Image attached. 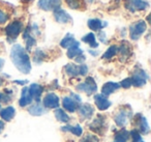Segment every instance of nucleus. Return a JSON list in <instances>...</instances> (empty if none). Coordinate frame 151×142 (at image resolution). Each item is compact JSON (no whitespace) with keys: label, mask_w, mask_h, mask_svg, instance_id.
<instances>
[{"label":"nucleus","mask_w":151,"mask_h":142,"mask_svg":"<svg viewBox=\"0 0 151 142\" xmlns=\"http://www.w3.org/2000/svg\"><path fill=\"white\" fill-rule=\"evenodd\" d=\"M3 129H4V122L2 120H0V133L3 131Z\"/></svg>","instance_id":"obj_42"},{"label":"nucleus","mask_w":151,"mask_h":142,"mask_svg":"<svg viewBox=\"0 0 151 142\" xmlns=\"http://www.w3.org/2000/svg\"><path fill=\"white\" fill-rule=\"evenodd\" d=\"M64 71L70 77H76L80 75V65H76L73 63H68L64 67Z\"/></svg>","instance_id":"obj_22"},{"label":"nucleus","mask_w":151,"mask_h":142,"mask_svg":"<svg viewBox=\"0 0 151 142\" xmlns=\"http://www.w3.org/2000/svg\"><path fill=\"white\" fill-rule=\"evenodd\" d=\"M62 105H63V108L68 111V112H75V111L77 110V108H78L77 102H76L75 100H73L71 98H69V96L63 98Z\"/></svg>","instance_id":"obj_19"},{"label":"nucleus","mask_w":151,"mask_h":142,"mask_svg":"<svg viewBox=\"0 0 151 142\" xmlns=\"http://www.w3.org/2000/svg\"><path fill=\"white\" fill-rule=\"evenodd\" d=\"M60 46L62 47V48L69 49V48H71V47H80V43L75 40L73 34L68 33L62 38V41L60 42Z\"/></svg>","instance_id":"obj_14"},{"label":"nucleus","mask_w":151,"mask_h":142,"mask_svg":"<svg viewBox=\"0 0 151 142\" xmlns=\"http://www.w3.org/2000/svg\"><path fill=\"white\" fill-rule=\"evenodd\" d=\"M61 131L70 132V133L73 134L75 136H81L83 133V129L81 128V125H75V127H71V125H65V127L61 128Z\"/></svg>","instance_id":"obj_25"},{"label":"nucleus","mask_w":151,"mask_h":142,"mask_svg":"<svg viewBox=\"0 0 151 142\" xmlns=\"http://www.w3.org/2000/svg\"><path fill=\"white\" fill-rule=\"evenodd\" d=\"M82 41L86 44H88L91 48H97L99 47V43L96 42V38H95L94 33L90 32V33H87L86 36H84L82 38Z\"/></svg>","instance_id":"obj_24"},{"label":"nucleus","mask_w":151,"mask_h":142,"mask_svg":"<svg viewBox=\"0 0 151 142\" xmlns=\"http://www.w3.org/2000/svg\"><path fill=\"white\" fill-rule=\"evenodd\" d=\"M89 53H90V54H92V55H94V56H96V55L99 54V52H97V51H92V50L89 51Z\"/></svg>","instance_id":"obj_44"},{"label":"nucleus","mask_w":151,"mask_h":142,"mask_svg":"<svg viewBox=\"0 0 151 142\" xmlns=\"http://www.w3.org/2000/svg\"><path fill=\"white\" fill-rule=\"evenodd\" d=\"M22 29H23V23L19 20H16V21L9 23L5 28V33H6L9 42L15 41L21 33Z\"/></svg>","instance_id":"obj_2"},{"label":"nucleus","mask_w":151,"mask_h":142,"mask_svg":"<svg viewBox=\"0 0 151 142\" xmlns=\"http://www.w3.org/2000/svg\"><path fill=\"white\" fill-rule=\"evenodd\" d=\"M24 40H25V42H26V47H27V50L30 51L32 47L35 45V38H34L33 36H30V29H29V28H28V29H26L25 32H24Z\"/></svg>","instance_id":"obj_26"},{"label":"nucleus","mask_w":151,"mask_h":142,"mask_svg":"<svg viewBox=\"0 0 151 142\" xmlns=\"http://www.w3.org/2000/svg\"><path fill=\"white\" fill-rule=\"evenodd\" d=\"M37 5L40 9L46 12L55 11L61 5V0H38Z\"/></svg>","instance_id":"obj_7"},{"label":"nucleus","mask_w":151,"mask_h":142,"mask_svg":"<svg viewBox=\"0 0 151 142\" xmlns=\"http://www.w3.org/2000/svg\"><path fill=\"white\" fill-rule=\"evenodd\" d=\"M94 113V108L90 104H83L79 108V115L82 119H88L91 118Z\"/></svg>","instance_id":"obj_12"},{"label":"nucleus","mask_w":151,"mask_h":142,"mask_svg":"<svg viewBox=\"0 0 151 142\" xmlns=\"http://www.w3.org/2000/svg\"><path fill=\"white\" fill-rule=\"evenodd\" d=\"M7 20H9V15L2 9H0V24L5 23V22H7Z\"/></svg>","instance_id":"obj_37"},{"label":"nucleus","mask_w":151,"mask_h":142,"mask_svg":"<svg viewBox=\"0 0 151 142\" xmlns=\"http://www.w3.org/2000/svg\"><path fill=\"white\" fill-rule=\"evenodd\" d=\"M99 38H101V41L103 43H106L107 41H106V34L104 33V32H101V34H99Z\"/></svg>","instance_id":"obj_40"},{"label":"nucleus","mask_w":151,"mask_h":142,"mask_svg":"<svg viewBox=\"0 0 151 142\" xmlns=\"http://www.w3.org/2000/svg\"><path fill=\"white\" fill-rule=\"evenodd\" d=\"M53 14H54V18L58 23H61V24H66L68 22H71L73 19H71L70 15L67 14L64 9H56L55 11H53Z\"/></svg>","instance_id":"obj_9"},{"label":"nucleus","mask_w":151,"mask_h":142,"mask_svg":"<svg viewBox=\"0 0 151 142\" xmlns=\"http://www.w3.org/2000/svg\"><path fill=\"white\" fill-rule=\"evenodd\" d=\"M120 88V84L116 83V82H107L104 84L103 88H101V94L105 96H108L110 94H112L113 92H115L117 89Z\"/></svg>","instance_id":"obj_15"},{"label":"nucleus","mask_w":151,"mask_h":142,"mask_svg":"<svg viewBox=\"0 0 151 142\" xmlns=\"http://www.w3.org/2000/svg\"><path fill=\"white\" fill-rule=\"evenodd\" d=\"M15 114H16V110H15V108L12 106L6 107V108L2 109V110L0 111V116L5 121H9L11 119H13Z\"/></svg>","instance_id":"obj_20"},{"label":"nucleus","mask_w":151,"mask_h":142,"mask_svg":"<svg viewBox=\"0 0 151 142\" xmlns=\"http://www.w3.org/2000/svg\"><path fill=\"white\" fill-rule=\"evenodd\" d=\"M76 88H77L79 91L85 92V93L88 94V96H91V94H93V93L96 92L97 85H96V83H95L94 79H93L92 77H87L86 80H85V82L78 84Z\"/></svg>","instance_id":"obj_5"},{"label":"nucleus","mask_w":151,"mask_h":142,"mask_svg":"<svg viewBox=\"0 0 151 142\" xmlns=\"http://www.w3.org/2000/svg\"><path fill=\"white\" fill-rule=\"evenodd\" d=\"M147 29V24L144 20L134 22L129 27V36L132 41H138Z\"/></svg>","instance_id":"obj_3"},{"label":"nucleus","mask_w":151,"mask_h":142,"mask_svg":"<svg viewBox=\"0 0 151 142\" xmlns=\"http://www.w3.org/2000/svg\"><path fill=\"white\" fill-rule=\"evenodd\" d=\"M129 137V132H127L126 130L122 129L116 134L115 140L113 142H126Z\"/></svg>","instance_id":"obj_27"},{"label":"nucleus","mask_w":151,"mask_h":142,"mask_svg":"<svg viewBox=\"0 0 151 142\" xmlns=\"http://www.w3.org/2000/svg\"><path fill=\"white\" fill-rule=\"evenodd\" d=\"M137 125H138L139 130L142 134H147L149 132V125L147 122V119L144 116H140V119L138 120Z\"/></svg>","instance_id":"obj_28"},{"label":"nucleus","mask_w":151,"mask_h":142,"mask_svg":"<svg viewBox=\"0 0 151 142\" xmlns=\"http://www.w3.org/2000/svg\"><path fill=\"white\" fill-rule=\"evenodd\" d=\"M3 65H4V59H1V58H0V71L2 70Z\"/></svg>","instance_id":"obj_43"},{"label":"nucleus","mask_w":151,"mask_h":142,"mask_svg":"<svg viewBox=\"0 0 151 142\" xmlns=\"http://www.w3.org/2000/svg\"><path fill=\"white\" fill-rule=\"evenodd\" d=\"M117 54V46H111L110 48H108V50L105 52V54L103 55L104 59H111L112 57H114Z\"/></svg>","instance_id":"obj_31"},{"label":"nucleus","mask_w":151,"mask_h":142,"mask_svg":"<svg viewBox=\"0 0 151 142\" xmlns=\"http://www.w3.org/2000/svg\"><path fill=\"white\" fill-rule=\"evenodd\" d=\"M14 82H15L16 84H19V85H24V84L27 83V81H26V80H25V81H20V80H15Z\"/></svg>","instance_id":"obj_41"},{"label":"nucleus","mask_w":151,"mask_h":142,"mask_svg":"<svg viewBox=\"0 0 151 142\" xmlns=\"http://www.w3.org/2000/svg\"><path fill=\"white\" fill-rule=\"evenodd\" d=\"M119 84H120V87H123V88H129L130 86L132 85V79H130V78H126V79L122 80L121 83H119Z\"/></svg>","instance_id":"obj_35"},{"label":"nucleus","mask_w":151,"mask_h":142,"mask_svg":"<svg viewBox=\"0 0 151 142\" xmlns=\"http://www.w3.org/2000/svg\"><path fill=\"white\" fill-rule=\"evenodd\" d=\"M46 58V54H45L44 51H42L40 49H37V50L34 52V62L40 64L44 61V59Z\"/></svg>","instance_id":"obj_32"},{"label":"nucleus","mask_w":151,"mask_h":142,"mask_svg":"<svg viewBox=\"0 0 151 142\" xmlns=\"http://www.w3.org/2000/svg\"><path fill=\"white\" fill-rule=\"evenodd\" d=\"M83 54V50L80 49V47H71L67 50V57L70 59L76 58Z\"/></svg>","instance_id":"obj_29"},{"label":"nucleus","mask_w":151,"mask_h":142,"mask_svg":"<svg viewBox=\"0 0 151 142\" xmlns=\"http://www.w3.org/2000/svg\"><path fill=\"white\" fill-rule=\"evenodd\" d=\"M65 1H66L67 5L73 9H80V7H81L80 0H65Z\"/></svg>","instance_id":"obj_33"},{"label":"nucleus","mask_w":151,"mask_h":142,"mask_svg":"<svg viewBox=\"0 0 151 142\" xmlns=\"http://www.w3.org/2000/svg\"><path fill=\"white\" fill-rule=\"evenodd\" d=\"M130 114H132V112H130L129 110L120 109L119 112L116 113L115 117H114L116 125H119V127H124V125L127 123L128 119H129V117H130Z\"/></svg>","instance_id":"obj_8"},{"label":"nucleus","mask_w":151,"mask_h":142,"mask_svg":"<svg viewBox=\"0 0 151 142\" xmlns=\"http://www.w3.org/2000/svg\"><path fill=\"white\" fill-rule=\"evenodd\" d=\"M75 59H76V62L77 63H83L85 60H86V57H85L84 54H82V55H80V56L76 57Z\"/></svg>","instance_id":"obj_39"},{"label":"nucleus","mask_w":151,"mask_h":142,"mask_svg":"<svg viewBox=\"0 0 151 142\" xmlns=\"http://www.w3.org/2000/svg\"><path fill=\"white\" fill-rule=\"evenodd\" d=\"M0 100H1V93H0Z\"/></svg>","instance_id":"obj_46"},{"label":"nucleus","mask_w":151,"mask_h":142,"mask_svg":"<svg viewBox=\"0 0 151 142\" xmlns=\"http://www.w3.org/2000/svg\"><path fill=\"white\" fill-rule=\"evenodd\" d=\"M132 79V83L136 87H141L146 84L147 80H148V75L144 70H136L134 73V76Z\"/></svg>","instance_id":"obj_6"},{"label":"nucleus","mask_w":151,"mask_h":142,"mask_svg":"<svg viewBox=\"0 0 151 142\" xmlns=\"http://www.w3.org/2000/svg\"><path fill=\"white\" fill-rule=\"evenodd\" d=\"M42 104H44V107L48 109H55L59 106V98L55 93L51 92L44 98Z\"/></svg>","instance_id":"obj_10"},{"label":"nucleus","mask_w":151,"mask_h":142,"mask_svg":"<svg viewBox=\"0 0 151 142\" xmlns=\"http://www.w3.org/2000/svg\"><path fill=\"white\" fill-rule=\"evenodd\" d=\"M89 127H90V129L92 130L93 132H95V133H99V134H101L104 132V129L106 128L105 117L99 116L96 119H94V120H93V122L91 123Z\"/></svg>","instance_id":"obj_13"},{"label":"nucleus","mask_w":151,"mask_h":142,"mask_svg":"<svg viewBox=\"0 0 151 142\" xmlns=\"http://www.w3.org/2000/svg\"><path fill=\"white\" fill-rule=\"evenodd\" d=\"M31 102H32V96L29 93V89H28V87H24L22 89L21 98L19 100V105L21 107H26L27 105L31 104Z\"/></svg>","instance_id":"obj_18"},{"label":"nucleus","mask_w":151,"mask_h":142,"mask_svg":"<svg viewBox=\"0 0 151 142\" xmlns=\"http://www.w3.org/2000/svg\"><path fill=\"white\" fill-rule=\"evenodd\" d=\"M88 73V67L86 64L80 65V76H85Z\"/></svg>","instance_id":"obj_38"},{"label":"nucleus","mask_w":151,"mask_h":142,"mask_svg":"<svg viewBox=\"0 0 151 142\" xmlns=\"http://www.w3.org/2000/svg\"><path fill=\"white\" fill-rule=\"evenodd\" d=\"M55 117L57 118V120L60 121V122H67L69 120V117L62 109H57L55 111Z\"/></svg>","instance_id":"obj_30"},{"label":"nucleus","mask_w":151,"mask_h":142,"mask_svg":"<svg viewBox=\"0 0 151 142\" xmlns=\"http://www.w3.org/2000/svg\"><path fill=\"white\" fill-rule=\"evenodd\" d=\"M141 142H144V141H143V140H142V141H141Z\"/></svg>","instance_id":"obj_48"},{"label":"nucleus","mask_w":151,"mask_h":142,"mask_svg":"<svg viewBox=\"0 0 151 142\" xmlns=\"http://www.w3.org/2000/svg\"><path fill=\"white\" fill-rule=\"evenodd\" d=\"M11 59L15 67L23 74H29L31 71V62L27 51L20 44H16L12 47Z\"/></svg>","instance_id":"obj_1"},{"label":"nucleus","mask_w":151,"mask_h":142,"mask_svg":"<svg viewBox=\"0 0 151 142\" xmlns=\"http://www.w3.org/2000/svg\"><path fill=\"white\" fill-rule=\"evenodd\" d=\"M117 53H119L121 57L127 58L132 54V48H130L129 44L126 42H123L119 47H117Z\"/></svg>","instance_id":"obj_21"},{"label":"nucleus","mask_w":151,"mask_h":142,"mask_svg":"<svg viewBox=\"0 0 151 142\" xmlns=\"http://www.w3.org/2000/svg\"><path fill=\"white\" fill-rule=\"evenodd\" d=\"M87 25L93 31H99V30L105 28L108 25V23L99 19H89L88 22H87Z\"/></svg>","instance_id":"obj_17"},{"label":"nucleus","mask_w":151,"mask_h":142,"mask_svg":"<svg viewBox=\"0 0 151 142\" xmlns=\"http://www.w3.org/2000/svg\"><path fill=\"white\" fill-rule=\"evenodd\" d=\"M29 89V93L31 94L32 99H35L36 101H40V96H42V92H44V87L37 83H33L28 87Z\"/></svg>","instance_id":"obj_16"},{"label":"nucleus","mask_w":151,"mask_h":142,"mask_svg":"<svg viewBox=\"0 0 151 142\" xmlns=\"http://www.w3.org/2000/svg\"><path fill=\"white\" fill-rule=\"evenodd\" d=\"M2 83H3V79L2 78H0V86L2 85Z\"/></svg>","instance_id":"obj_45"},{"label":"nucleus","mask_w":151,"mask_h":142,"mask_svg":"<svg viewBox=\"0 0 151 142\" xmlns=\"http://www.w3.org/2000/svg\"><path fill=\"white\" fill-rule=\"evenodd\" d=\"M94 102L96 107L101 111L107 110L111 106V102L105 96H103V94H96V96H94Z\"/></svg>","instance_id":"obj_11"},{"label":"nucleus","mask_w":151,"mask_h":142,"mask_svg":"<svg viewBox=\"0 0 151 142\" xmlns=\"http://www.w3.org/2000/svg\"><path fill=\"white\" fill-rule=\"evenodd\" d=\"M124 7L130 13L146 11L149 7V3L146 0H124Z\"/></svg>","instance_id":"obj_4"},{"label":"nucleus","mask_w":151,"mask_h":142,"mask_svg":"<svg viewBox=\"0 0 151 142\" xmlns=\"http://www.w3.org/2000/svg\"><path fill=\"white\" fill-rule=\"evenodd\" d=\"M81 142H99V138L94 135H86Z\"/></svg>","instance_id":"obj_36"},{"label":"nucleus","mask_w":151,"mask_h":142,"mask_svg":"<svg viewBox=\"0 0 151 142\" xmlns=\"http://www.w3.org/2000/svg\"><path fill=\"white\" fill-rule=\"evenodd\" d=\"M0 110H1V105H0Z\"/></svg>","instance_id":"obj_47"},{"label":"nucleus","mask_w":151,"mask_h":142,"mask_svg":"<svg viewBox=\"0 0 151 142\" xmlns=\"http://www.w3.org/2000/svg\"><path fill=\"white\" fill-rule=\"evenodd\" d=\"M28 112L31 115H33V116H40V115L45 114L47 112V110L40 104H34L28 109Z\"/></svg>","instance_id":"obj_23"},{"label":"nucleus","mask_w":151,"mask_h":142,"mask_svg":"<svg viewBox=\"0 0 151 142\" xmlns=\"http://www.w3.org/2000/svg\"><path fill=\"white\" fill-rule=\"evenodd\" d=\"M130 136L132 138V142H141L142 141V137H141L140 133H139L137 130H134V131L130 132Z\"/></svg>","instance_id":"obj_34"}]
</instances>
